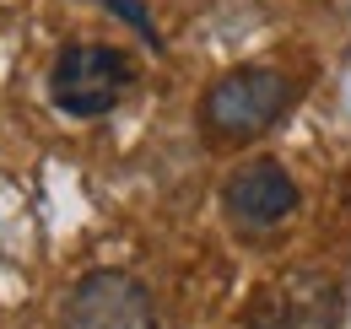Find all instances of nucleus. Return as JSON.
I'll list each match as a JSON object with an SVG mask.
<instances>
[{
	"label": "nucleus",
	"mask_w": 351,
	"mask_h": 329,
	"mask_svg": "<svg viewBox=\"0 0 351 329\" xmlns=\"http://www.w3.org/2000/svg\"><path fill=\"white\" fill-rule=\"evenodd\" d=\"M292 97H298L292 76H281L270 65H238V71H227L206 86L200 135H206V146H249L287 119Z\"/></svg>",
	"instance_id": "f257e3e1"
},
{
	"label": "nucleus",
	"mask_w": 351,
	"mask_h": 329,
	"mask_svg": "<svg viewBox=\"0 0 351 329\" xmlns=\"http://www.w3.org/2000/svg\"><path fill=\"white\" fill-rule=\"evenodd\" d=\"M135 86L130 54L114 43H65L60 60L49 65V97L71 119H103L119 108V97Z\"/></svg>",
	"instance_id": "f03ea898"
},
{
	"label": "nucleus",
	"mask_w": 351,
	"mask_h": 329,
	"mask_svg": "<svg viewBox=\"0 0 351 329\" xmlns=\"http://www.w3.org/2000/svg\"><path fill=\"white\" fill-rule=\"evenodd\" d=\"M298 210V184L276 157H249L221 178V216L232 232L265 238Z\"/></svg>",
	"instance_id": "7ed1b4c3"
},
{
	"label": "nucleus",
	"mask_w": 351,
	"mask_h": 329,
	"mask_svg": "<svg viewBox=\"0 0 351 329\" xmlns=\"http://www.w3.org/2000/svg\"><path fill=\"white\" fill-rule=\"evenodd\" d=\"M60 329H157V302L125 270H92L65 291Z\"/></svg>",
	"instance_id": "20e7f679"
},
{
	"label": "nucleus",
	"mask_w": 351,
	"mask_h": 329,
	"mask_svg": "<svg viewBox=\"0 0 351 329\" xmlns=\"http://www.w3.org/2000/svg\"><path fill=\"white\" fill-rule=\"evenodd\" d=\"M108 5H114V11H119V16L130 22V27L141 33V38H152V43H157V27L146 22V11H141V0H108Z\"/></svg>",
	"instance_id": "39448f33"
}]
</instances>
